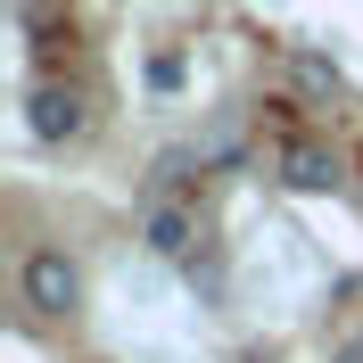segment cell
Instances as JSON below:
<instances>
[{
    "mask_svg": "<svg viewBox=\"0 0 363 363\" xmlns=\"http://www.w3.org/2000/svg\"><path fill=\"white\" fill-rule=\"evenodd\" d=\"M199 165H240V116H215L199 133Z\"/></svg>",
    "mask_w": 363,
    "mask_h": 363,
    "instance_id": "cell-6",
    "label": "cell"
},
{
    "mask_svg": "<svg viewBox=\"0 0 363 363\" xmlns=\"http://www.w3.org/2000/svg\"><path fill=\"white\" fill-rule=\"evenodd\" d=\"M289 83L306 91V99H339V91H347V74H339V58H322V50H306V42H297V50H289Z\"/></svg>",
    "mask_w": 363,
    "mask_h": 363,
    "instance_id": "cell-5",
    "label": "cell"
},
{
    "mask_svg": "<svg viewBox=\"0 0 363 363\" xmlns=\"http://www.w3.org/2000/svg\"><path fill=\"white\" fill-rule=\"evenodd\" d=\"M339 363H363V339H347V347H339Z\"/></svg>",
    "mask_w": 363,
    "mask_h": 363,
    "instance_id": "cell-7",
    "label": "cell"
},
{
    "mask_svg": "<svg viewBox=\"0 0 363 363\" xmlns=\"http://www.w3.org/2000/svg\"><path fill=\"white\" fill-rule=\"evenodd\" d=\"M17 306L33 322H74L83 314V264L67 248H25L17 256Z\"/></svg>",
    "mask_w": 363,
    "mask_h": 363,
    "instance_id": "cell-1",
    "label": "cell"
},
{
    "mask_svg": "<svg viewBox=\"0 0 363 363\" xmlns=\"http://www.w3.org/2000/svg\"><path fill=\"white\" fill-rule=\"evenodd\" d=\"M140 240H149V256H165V264H199V215L190 206H174V199H149L140 206Z\"/></svg>",
    "mask_w": 363,
    "mask_h": 363,
    "instance_id": "cell-4",
    "label": "cell"
},
{
    "mask_svg": "<svg viewBox=\"0 0 363 363\" xmlns=\"http://www.w3.org/2000/svg\"><path fill=\"white\" fill-rule=\"evenodd\" d=\"M272 174H281V190H297V199H330V190L347 182V157L330 149V140H289Z\"/></svg>",
    "mask_w": 363,
    "mask_h": 363,
    "instance_id": "cell-3",
    "label": "cell"
},
{
    "mask_svg": "<svg viewBox=\"0 0 363 363\" xmlns=\"http://www.w3.org/2000/svg\"><path fill=\"white\" fill-rule=\"evenodd\" d=\"M25 133L42 140V149L83 140V133H91V99H83L74 83H33V91H25Z\"/></svg>",
    "mask_w": 363,
    "mask_h": 363,
    "instance_id": "cell-2",
    "label": "cell"
}]
</instances>
